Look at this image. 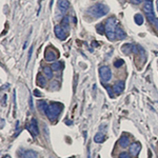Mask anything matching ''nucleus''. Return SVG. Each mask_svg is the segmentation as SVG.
<instances>
[{
	"label": "nucleus",
	"mask_w": 158,
	"mask_h": 158,
	"mask_svg": "<svg viewBox=\"0 0 158 158\" xmlns=\"http://www.w3.org/2000/svg\"><path fill=\"white\" fill-rule=\"evenodd\" d=\"M119 158H131V157H130V155H129L128 153H121L119 155Z\"/></svg>",
	"instance_id": "25"
},
{
	"label": "nucleus",
	"mask_w": 158,
	"mask_h": 158,
	"mask_svg": "<svg viewBox=\"0 0 158 158\" xmlns=\"http://www.w3.org/2000/svg\"><path fill=\"white\" fill-rule=\"evenodd\" d=\"M58 57V54L56 51H54L53 49H49L46 51V54H44V58H46V61H54L56 60Z\"/></svg>",
	"instance_id": "8"
},
{
	"label": "nucleus",
	"mask_w": 158,
	"mask_h": 158,
	"mask_svg": "<svg viewBox=\"0 0 158 158\" xmlns=\"http://www.w3.org/2000/svg\"><path fill=\"white\" fill-rule=\"evenodd\" d=\"M99 75L104 81H110V79L112 78V72L110 70V67L106 65H104L99 69Z\"/></svg>",
	"instance_id": "5"
},
{
	"label": "nucleus",
	"mask_w": 158,
	"mask_h": 158,
	"mask_svg": "<svg viewBox=\"0 0 158 158\" xmlns=\"http://www.w3.org/2000/svg\"><path fill=\"white\" fill-rule=\"evenodd\" d=\"M37 84L39 86H44L46 84V77L43 76L42 74H38L37 75Z\"/></svg>",
	"instance_id": "15"
},
{
	"label": "nucleus",
	"mask_w": 158,
	"mask_h": 158,
	"mask_svg": "<svg viewBox=\"0 0 158 158\" xmlns=\"http://www.w3.org/2000/svg\"><path fill=\"white\" fill-rule=\"evenodd\" d=\"M62 104H49V108H48V111H46V116L50 120L55 121L56 119L58 118V116L60 115L61 111H62Z\"/></svg>",
	"instance_id": "3"
},
{
	"label": "nucleus",
	"mask_w": 158,
	"mask_h": 158,
	"mask_svg": "<svg viewBox=\"0 0 158 158\" xmlns=\"http://www.w3.org/2000/svg\"><path fill=\"white\" fill-rule=\"evenodd\" d=\"M104 139H106V136H104L102 133H97L96 135H95V137H94V141H95V142H97V143L104 142Z\"/></svg>",
	"instance_id": "19"
},
{
	"label": "nucleus",
	"mask_w": 158,
	"mask_h": 158,
	"mask_svg": "<svg viewBox=\"0 0 158 158\" xmlns=\"http://www.w3.org/2000/svg\"><path fill=\"white\" fill-rule=\"evenodd\" d=\"M104 27H106V25H104V23H100V25H98L97 27H96V29H97V31L99 33L102 34L104 33Z\"/></svg>",
	"instance_id": "24"
},
{
	"label": "nucleus",
	"mask_w": 158,
	"mask_h": 158,
	"mask_svg": "<svg viewBox=\"0 0 158 158\" xmlns=\"http://www.w3.org/2000/svg\"><path fill=\"white\" fill-rule=\"evenodd\" d=\"M32 51H33V48H31V50H30V53H29V61H30V59H31V56H32Z\"/></svg>",
	"instance_id": "28"
},
{
	"label": "nucleus",
	"mask_w": 158,
	"mask_h": 158,
	"mask_svg": "<svg viewBox=\"0 0 158 158\" xmlns=\"http://www.w3.org/2000/svg\"><path fill=\"white\" fill-rule=\"evenodd\" d=\"M140 150H141V144H140L138 141H135L131 144V146H129V151H130V154L133 156H137L138 155V153L140 152Z\"/></svg>",
	"instance_id": "7"
},
{
	"label": "nucleus",
	"mask_w": 158,
	"mask_h": 158,
	"mask_svg": "<svg viewBox=\"0 0 158 158\" xmlns=\"http://www.w3.org/2000/svg\"><path fill=\"white\" fill-rule=\"evenodd\" d=\"M118 143L120 144L121 148H127V146H129V143H130V138H129L128 135H127V134L121 135L120 138H119V140H118Z\"/></svg>",
	"instance_id": "11"
},
{
	"label": "nucleus",
	"mask_w": 158,
	"mask_h": 158,
	"mask_svg": "<svg viewBox=\"0 0 158 158\" xmlns=\"http://www.w3.org/2000/svg\"><path fill=\"white\" fill-rule=\"evenodd\" d=\"M146 1H152V0H146Z\"/></svg>",
	"instance_id": "32"
},
{
	"label": "nucleus",
	"mask_w": 158,
	"mask_h": 158,
	"mask_svg": "<svg viewBox=\"0 0 158 158\" xmlns=\"http://www.w3.org/2000/svg\"><path fill=\"white\" fill-rule=\"evenodd\" d=\"M29 131L31 132V134L33 136H37L38 133H39V130H38V125H37V122L35 120V118H33L31 120L30 125H29Z\"/></svg>",
	"instance_id": "9"
},
{
	"label": "nucleus",
	"mask_w": 158,
	"mask_h": 158,
	"mask_svg": "<svg viewBox=\"0 0 158 158\" xmlns=\"http://www.w3.org/2000/svg\"><path fill=\"white\" fill-rule=\"evenodd\" d=\"M113 90L115 92L116 94H120L123 92L125 90V82L122 81V80H118V81L115 82V84L113 85Z\"/></svg>",
	"instance_id": "10"
},
{
	"label": "nucleus",
	"mask_w": 158,
	"mask_h": 158,
	"mask_svg": "<svg viewBox=\"0 0 158 158\" xmlns=\"http://www.w3.org/2000/svg\"><path fill=\"white\" fill-rule=\"evenodd\" d=\"M156 4H157V10H158V0L156 1Z\"/></svg>",
	"instance_id": "31"
},
{
	"label": "nucleus",
	"mask_w": 158,
	"mask_h": 158,
	"mask_svg": "<svg viewBox=\"0 0 158 158\" xmlns=\"http://www.w3.org/2000/svg\"><path fill=\"white\" fill-rule=\"evenodd\" d=\"M58 9L60 10V11H62V12H65L67 9H69V6H70V3H69V1L67 0H58Z\"/></svg>",
	"instance_id": "12"
},
{
	"label": "nucleus",
	"mask_w": 158,
	"mask_h": 158,
	"mask_svg": "<svg viewBox=\"0 0 158 158\" xmlns=\"http://www.w3.org/2000/svg\"><path fill=\"white\" fill-rule=\"evenodd\" d=\"M134 20H135V22H136V25H141L143 23V16L141 15V14H135V16H134Z\"/></svg>",
	"instance_id": "20"
},
{
	"label": "nucleus",
	"mask_w": 158,
	"mask_h": 158,
	"mask_svg": "<svg viewBox=\"0 0 158 158\" xmlns=\"http://www.w3.org/2000/svg\"><path fill=\"white\" fill-rule=\"evenodd\" d=\"M61 27H62V29H64V30L69 31V29H70V21H69V17L67 16H65V17H63V19H62V21H61Z\"/></svg>",
	"instance_id": "18"
},
{
	"label": "nucleus",
	"mask_w": 158,
	"mask_h": 158,
	"mask_svg": "<svg viewBox=\"0 0 158 158\" xmlns=\"http://www.w3.org/2000/svg\"><path fill=\"white\" fill-rule=\"evenodd\" d=\"M52 158H53V157H52Z\"/></svg>",
	"instance_id": "33"
},
{
	"label": "nucleus",
	"mask_w": 158,
	"mask_h": 158,
	"mask_svg": "<svg viewBox=\"0 0 158 158\" xmlns=\"http://www.w3.org/2000/svg\"><path fill=\"white\" fill-rule=\"evenodd\" d=\"M143 11L146 13V16L148 20L150 22L155 21V15H154V9H153V3L152 1H146V3L143 4Z\"/></svg>",
	"instance_id": "4"
},
{
	"label": "nucleus",
	"mask_w": 158,
	"mask_h": 158,
	"mask_svg": "<svg viewBox=\"0 0 158 158\" xmlns=\"http://www.w3.org/2000/svg\"><path fill=\"white\" fill-rule=\"evenodd\" d=\"M21 158H38V154H37L35 151H32V150H27L23 152Z\"/></svg>",
	"instance_id": "13"
},
{
	"label": "nucleus",
	"mask_w": 158,
	"mask_h": 158,
	"mask_svg": "<svg viewBox=\"0 0 158 158\" xmlns=\"http://www.w3.org/2000/svg\"><path fill=\"white\" fill-rule=\"evenodd\" d=\"M43 75L46 77L48 79H51L53 77V70L52 67H43Z\"/></svg>",
	"instance_id": "17"
},
{
	"label": "nucleus",
	"mask_w": 158,
	"mask_h": 158,
	"mask_svg": "<svg viewBox=\"0 0 158 158\" xmlns=\"http://www.w3.org/2000/svg\"><path fill=\"white\" fill-rule=\"evenodd\" d=\"M52 70L53 71H60L61 69V63L59 62V61H57V62H55V63L52 64Z\"/></svg>",
	"instance_id": "22"
},
{
	"label": "nucleus",
	"mask_w": 158,
	"mask_h": 158,
	"mask_svg": "<svg viewBox=\"0 0 158 158\" xmlns=\"http://www.w3.org/2000/svg\"><path fill=\"white\" fill-rule=\"evenodd\" d=\"M135 1H136V2H141L142 0H135Z\"/></svg>",
	"instance_id": "30"
},
{
	"label": "nucleus",
	"mask_w": 158,
	"mask_h": 158,
	"mask_svg": "<svg viewBox=\"0 0 158 158\" xmlns=\"http://www.w3.org/2000/svg\"><path fill=\"white\" fill-rule=\"evenodd\" d=\"M121 51L125 54H129V53H131L132 51V44H125V46H122L121 48Z\"/></svg>",
	"instance_id": "21"
},
{
	"label": "nucleus",
	"mask_w": 158,
	"mask_h": 158,
	"mask_svg": "<svg viewBox=\"0 0 158 158\" xmlns=\"http://www.w3.org/2000/svg\"><path fill=\"white\" fill-rule=\"evenodd\" d=\"M154 23H155V27H156V29H157V31H158V18H156V19H155V21H154Z\"/></svg>",
	"instance_id": "29"
},
{
	"label": "nucleus",
	"mask_w": 158,
	"mask_h": 158,
	"mask_svg": "<svg viewBox=\"0 0 158 158\" xmlns=\"http://www.w3.org/2000/svg\"><path fill=\"white\" fill-rule=\"evenodd\" d=\"M54 32H55V35H56V37H57L58 39H60V40H64L65 38H67V31L64 30V29H62V27H61V25H55Z\"/></svg>",
	"instance_id": "6"
},
{
	"label": "nucleus",
	"mask_w": 158,
	"mask_h": 158,
	"mask_svg": "<svg viewBox=\"0 0 158 158\" xmlns=\"http://www.w3.org/2000/svg\"><path fill=\"white\" fill-rule=\"evenodd\" d=\"M116 37H117L119 40L125 39V37H127L125 31H123V29H122L121 27H117V29H116Z\"/></svg>",
	"instance_id": "14"
},
{
	"label": "nucleus",
	"mask_w": 158,
	"mask_h": 158,
	"mask_svg": "<svg viewBox=\"0 0 158 158\" xmlns=\"http://www.w3.org/2000/svg\"><path fill=\"white\" fill-rule=\"evenodd\" d=\"M122 64H123V60H122V59H118V60H116L115 62H114V67H120Z\"/></svg>",
	"instance_id": "23"
},
{
	"label": "nucleus",
	"mask_w": 158,
	"mask_h": 158,
	"mask_svg": "<svg viewBox=\"0 0 158 158\" xmlns=\"http://www.w3.org/2000/svg\"><path fill=\"white\" fill-rule=\"evenodd\" d=\"M116 29H117V20L115 17H110L106 22V34L110 40H114L116 37Z\"/></svg>",
	"instance_id": "2"
},
{
	"label": "nucleus",
	"mask_w": 158,
	"mask_h": 158,
	"mask_svg": "<svg viewBox=\"0 0 158 158\" xmlns=\"http://www.w3.org/2000/svg\"><path fill=\"white\" fill-rule=\"evenodd\" d=\"M34 94L36 95L37 97H41V93H40L38 90H35V91H34Z\"/></svg>",
	"instance_id": "27"
},
{
	"label": "nucleus",
	"mask_w": 158,
	"mask_h": 158,
	"mask_svg": "<svg viewBox=\"0 0 158 158\" xmlns=\"http://www.w3.org/2000/svg\"><path fill=\"white\" fill-rule=\"evenodd\" d=\"M106 89L108 90V92H109V94L111 95V97H113V93H112V86H106Z\"/></svg>",
	"instance_id": "26"
},
{
	"label": "nucleus",
	"mask_w": 158,
	"mask_h": 158,
	"mask_svg": "<svg viewBox=\"0 0 158 158\" xmlns=\"http://www.w3.org/2000/svg\"><path fill=\"white\" fill-rule=\"evenodd\" d=\"M109 12V7L104 3H96L89 9V13L95 18H100Z\"/></svg>",
	"instance_id": "1"
},
{
	"label": "nucleus",
	"mask_w": 158,
	"mask_h": 158,
	"mask_svg": "<svg viewBox=\"0 0 158 158\" xmlns=\"http://www.w3.org/2000/svg\"><path fill=\"white\" fill-rule=\"evenodd\" d=\"M48 108H49V104H46V101H39V102H38V109H39L40 112L43 113V114H46Z\"/></svg>",
	"instance_id": "16"
}]
</instances>
